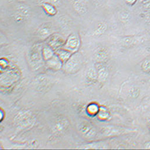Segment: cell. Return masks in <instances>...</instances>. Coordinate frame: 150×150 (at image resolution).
Returning a JSON list of instances; mask_svg holds the SVG:
<instances>
[{"label": "cell", "mask_w": 150, "mask_h": 150, "mask_svg": "<svg viewBox=\"0 0 150 150\" xmlns=\"http://www.w3.org/2000/svg\"><path fill=\"white\" fill-rule=\"evenodd\" d=\"M42 47L39 45H34L33 47L29 50L28 53V62L32 71H36L39 70L44 65V60L41 52Z\"/></svg>", "instance_id": "1"}, {"label": "cell", "mask_w": 150, "mask_h": 150, "mask_svg": "<svg viewBox=\"0 0 150 150\" xmlns=\"http://www.w3.org/2000/svg\"><path fill=\"white\" fill-rule=\"evenodd\" d=\"M35 120L32 111L23 110L18 112L14 117V124L20 128H28L34 124Z\"/></svg>", "instance_id": "2"}, {"label": "cell", "mask_w": 150, "mask_h": 150, "mask_svg": "<svg viewBox=\"0 0 150 150\" xmlns=\"http://www.w3.org/2000/svg\"><path fill=\"white\" fill-rule=\"evenodd\" d=\"M134 130L128 128H125L121 126H116V125H107L104 126L100 130V134L105 137H116L120 135L128 134L134 132Z\"/></svg>", "instance_id": "3"}, {"label": "cell", "mask_w": 150, "mask_h": 150, "mask_svg": "<svg viewBox=\"0 0 150 150\" xmlns=\"http://www.w3.org/2000/svg\"><path fill=\"white\" fill-rule=\"evenodd\" d=\"M82 63L83 60L81 55L77 53H73L69 59L64 63V70L66 73L73 74L80 70L82 66Z\"/></svg>", "instance_id": "4"}, {"label": "cell", "mask_w": 150, "mask_h": 150, "mask_svg": "<svg viewBox=\"0 0 150 150\" xmlns=\"http://www.w3.org/2000/svg\"><path fill=\"white\" fill-rule=\"evenodd\" d=\"M77 130L86 139H93L97 134L96 128L88 122H82L77 125Z\"/></svg>", "instance_id": "5"}, {"label": "cell", "mask_w": 150, "mask_h": 150, "mask_svg": "<svg viewBox=\"0 0 150 150\" xmlns=\"http://www.w3.org/2000/svg\"><path fill=\"white\" fill-rule=\"evenodd\" d=\"M80 46V40L79 36L75 33H72L68 36L65 41L63 48L71 53H75L78 51Z\"/></svg>", "instance_id": "6"}, {"label": "cell", "mask_w": 150, "mask_h": 150, "mask_svg": "<svg viewBox=\"0 0 150 150\" xmlns=\"http://www.w3.org/2000/svg\"><path fill=\"white\" fill-rule=\"evenodd\" d=\"M47 44L48 46H50L52 49H53L55 51L60 48L63 47L65 43V40L62 35L57 33H53L47 38Z\"/></svg>", "instance_id": "7"}, {"label": "cell", "mask_w": 150, "mask_h": 150, "mask_svg": "<svg viewBox=\"0 0 150 150\" xmlns=\"http://www.w3.org/2000/svg\"><path fill=\"white\" fill-rule=\"evenodd\" d=\"M68 125H69V122H68V120H67L66 118H58V119L56 120V122L53 125L52 131H53V133L56 134H62L68 128Z\"/></svg>", "instance_id": "8"}, {"label": "cell", "mask_w": 150, "mask_h": 150, "mask_svg": "<svg viewBox=\"0 0 150 150\" xmlns=\"http://www.w3.org/2000/svg\"><path fill=\"white\" fill-rule=\"evenodd\" d=\"M45 65L50 69H52V70L54 71H59L63 66V62L60 60L58 56H56V54H55L52 58L45 62Z\"/></svg>", "instance_id": "9"}, {"label": "cell", "mask_w": 150, "mask_h": 150, "mask_svg": "<svg viewBox=\"0 0 150 150\" xmlns=\"http://www.w3.org/2000/svg\"><path fill=\"white\" fill-rule=\"evenodd\" d=\"M95 59L97 63H105L109 59L108 50L104 47H100L95 53Z\"/></svg>", "instance_id": "10"}, {"label": "cell", "mask_w": 150, "mask_h": 150, "mask_svg": "<svg viewBox=\"0 0 150 150\" xmlns=\"http://www.w3.org/2000/svg\"><path fill=\"white\" fill-rule=\"evenodd\" d=\"M96 67L98 71V81L99 83H105L109 75L108 68H106L104 63H97Z\"/></svg>", "instance_id": "11"}, {"label": "cell", "mask_w": 150, "mask_h": 150, "mask_svg": "<svg viewBox=\"0 0 150 150\" xmlns=\"http://www.w3.org/2000/svg\"><path fill=\"white\" fill-rule=\"evenodd\" d=\"M52 35V27L48 23L44 24L38 30V35L41 39H47Z\"/></svg>", "instance_id": "12"}, {"label": "cell", "mask_w": 150, "mask_h": 150, "mask_svg": "<svg viewBox=\"0 0 150 150\" xmlns=\"http://www.w3.org/2000/svg\"><path fill=\"white\" fill-rule=\"evenodd\" d=\"M73 8L74 11H77V14H80V15H83L87 13L86 5L83 0H74Z\"/></svg>", "instance_id": "13"}, {"label": "cell", "mask_w": 150, "mask_h": 150, "mask_svg": "<svg viewBox=\"0 0 150 150\" xmlns=\"http://www.w3.org/2000/svg\"><path fill=\"white\" fill-rule=\"evenodd\" d=\"M41 7L47 15L55 16L57 14V9L56 6L51 2H42Z\"/></svg>", "instance_id": "14"}, {"label": "cell", "mask_w": 150, "mask_h": 150, "mask_svg": "<svg viewBox=\"0 0 150 150\" xmlns=\"http://www.w3.org/2000/svg\"><path fill=\"white\" fill-rule=\"evenodd\" d=\"M56 56H58L59 58L60 59V60H61L63 63H65V62H66L69 59V58L71 56V55L73 54V53H71V52L67 50L64 49L63 47H62L56 50Z\"/></svg>", "instance_id": "15"}, {"label": "cell", "mask_w": 150, "mask_h": 150, "mask_svg": "<svg viewBox=\"0 0 150 150\" xmlns=\"http://www.w3.org/2000/svg\"><path fill=\"white\" fill-rule=\"evenodd\" d=\"M86 79L90 83H95L98 80V71L96 66L89 67L86 72Z\"/></svg>", "instance_id": "16"}, {"label": "cell", "mask_w": 150, "mask_h": 150, "mask_svg": "<svg viewBox=\"0 0 150 150\" xmlns=\"http://www.w3.org/2000/svg\"><path fill=\"white\" fill-rule=\"evenodd\" d=\"M97 117L101 121H107L110 118V112L104 106H100V110L97 115Z\"/></svg>", "instance_id": "17"}, {"label": "cell", "mask_w": 150, "mask_h": 150, "mask_svg": "<svg viewBox=\"0 0 150 150\" xmlns=\"http://www.w3.org/2000/svg\"><path fill=\"white\" fill-rule=\"evenodd\" d=\"M41 52H42V56L45 62L47 61L48 59H50V58H52L55 54H56V52L53 49H52L51 47L48 45L46 46H44L41 50Z\"/></svg>", "instance_id": "18"}, {"label": "cell", "mask_w": 150, "mask_h": 150, "mask_svg": "<svg viewBox=\"0 0 150 150\" xmlns=\"http://www.w3.org/2000/svg\"><path fill=\"white\" fill-rule=\"evenodd\" d=\"M100 110V106L96 103H91L86 107L87 114L90 116H97Z\"/></svg>", "instance_id": "19"}, {"label": "cell", "mask_w": 150, "mask_h": 150, "mask_svg": "<svg viewBox=\"0 0 150 150\" xmlns=\"http://www.w3.org/2000/svg\"><path fill=\"white\" fill-rule=\"evenodd\" d=\"M17 10V14L23 16L26 19H27L29 17V15H30V8L28 6H26V5H20V6H18Z\"/></svg>", "instance_id": "20"}, {"label": "cell", "mask_w": 150, "mask_h": 150, "mask_svg": "<svg viewBox=\"0 0 150 150\" xmlns=\"http://www.w3.org/2000/svg\"><path fill=\"white\" fill-rule=\"evenodd\" d=\"M108 29V25L106 23H100L98 24V26L96 27V29L94 31L93 35L95 36H101V35H103L104 33L106 30Z\"/></svg>", "instance_id": "21"}, {"label": "cell", "mask_w": 150, "mask_h": 150, "mask_svg": "<svg viewBox=\"0 0 150 150\" xmlns=\"http://www.w3.org/2000/svg\"><path fill=\"white\" fill-rule=\"evenodd\" d=\"M140 42V38L137 37H126L123 39V43L125 46H133Z\"/></svg>", "instance_id": "22"}, {"label": "cell", "mask_w": 150, "mask_h": 150, "mask_svg": "<svg viewBox=\"0 0 150 150\" xmlns=\"http://www.w3.org/2000/svg\"><path fill=\"white\" fill-rule=\"evenodd\" d=\"M141 69L145 73L150 74V59H146L142 62Z\"/></svg>", "instance_id": "23"}, {"label": "cell", "mask_w": 150, "mask_h": 150, "mask_svg": "<svg viewBox=\"0 0 150 150\" xmlns=\"http://www.w3.org/2000/svg\"><path fill=\"white\" fill-rule=\"evenodd\" d=\"M129 17H130V14L128 11H123L120 14V19L122 22L127 23L129 21Z\"/></svg>", "instance_id": "24"}, {"label": "cell", "mask_w": 150, "mask_h": 150, "mask_svg": "<svg viewBox=\"0 0 150 150\" xmlns=\"http://www.w3.org/2000/svg\"><path fill=\"white\" fill-rule=\"evenodd\" d=\"M103 147L101 144H98L97 143H92L89 144H86V145H83L80 146L79 148L81 149H101Z\"/></svg>", "instance_id": "25"}, {"label": "cell", "mask_w": 150, "mask_h": 150, "mask_svg": "<svg viewBox=\"0 0 150 150\" xmlns=\"http://www.w3.org/2000/svg\"><path fill=\"white\" fill-rule=\"evenodd\" d=\"M143 8H144L146 10L150 11V0H145V1H143Z\"/></svg>", "instance_id": "26"}, {"label": "cell", "mask_w": 150, "mask_h": 150, "mask_svg": "<svg viewBox=\"0 0 150 150\" xmlns=\"http://www.w3.org/2000/svg\"><path fill=\"white\" fill-rule=\"evenodd\" d=\"M135 93H138L139 94V91L137 90V89H134V88L131 89V91H130V95H131V96H132L133 98H137V96H135Z\"/></svg>", "instance_id": "27"}, {"label": "cell", "mask_w": 150, "mask_h": 150, "mask_svg": "<svg viewBox=\"0 0 150 150\" xmlns=\"http://www.w3.org/2000/svg\"><path fill=\"white\" fill-rule=\"evenodd\" d=\"M136 2L137 0H125V2L129 5H134L136 3Z\"/></svg>", "instance_id": "28"}, {"label": "cell", "mask_w": 150, "mask_h": 150, "mask_svg": "<svg viewBox=\"0 0 150 150\" xmlns=\"http://www.w3.org/2000/svg\"><path fill=\"white\" fill-rule=\"evenodd\" d=\"M144 148L145 149H150V141H147L144 143V145H143Z\"/></svg>", "instance_id": "29"}, {"label": "cell", "mask_w": 150, "mask_h": 150, "mask_svg": "<svg viewBox=\"0 0 150 150\" xmlns=\"http://www.w3.org/2000/svg\"><path fill=\"white\" fill-rule=\"evenodd\" d=\"M147 126H148L149 131V132H150V119H149V120L148 123H147Z\"/></svg>", "instance_id": "30"}, {"label": "cell", "mask_w": 150, "mask_h": 150, "mask_svg": "<svg viewBox=\"0 0 150 150\" xmlns=\"http://www.w3.org/2000/svg\"><path fill=\"white\" fill-rule=\"evenodd\" d=\"M22 1H23V0H22Z\"/></svg>", "instance_id": "31"}]
</instances>
